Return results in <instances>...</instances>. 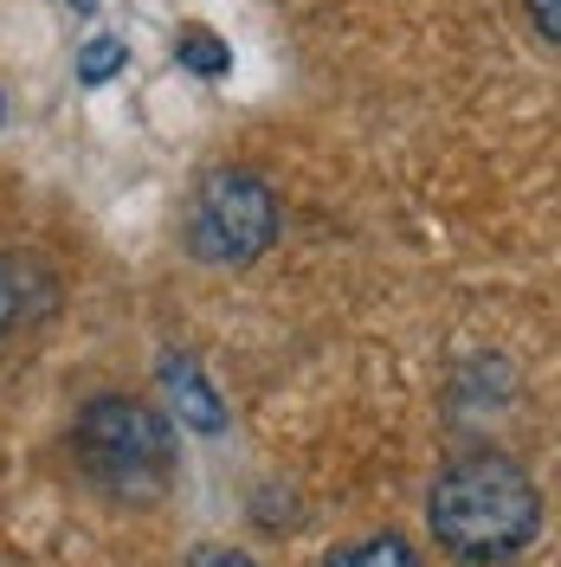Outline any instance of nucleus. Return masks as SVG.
Listing matches in <instances>:
<instances>
[{
	"instance_id": "obj_1",
	"label": "nucleus",
	"mask_w": 561,
	"mask_h": 567,
	"mask_svg": "<svg viewBox=\"0 0 561 567\" xmlns=\"http://www.w3.org/2000/svg\"><path fill=\"white\" fill-rule=\"evenodd\" d=\"M426 529L465 567H510L542 542V491L510 452H458L426 491Z\"/></svg>"
},
{
	"instance_id": "obj_2",
	"label": "nucleus",
	"mask_w": 561,
	"mask_h": 567,
	"mask_svg": "<svg viewBox=\"0 0 561 567\" xmlns=\"http://www.w3.org/2000/svg\"><path fill=\"white\" fill-rule=\"evenodd\" d=\"M71 458L84 484L110 503H155L181 471L175 420L136 393H98L71 425Z\"/></svg>"
},
{
	"instance_id": "obj_3",
	"label": "nucleus",
	"mask_w": 561,
	"mask_h": 567,
	"mask_svg": "<svg viewBox=\"0 0 561 567\" xmlns=\"http://www.w3.org/2000/svg\"><path fill=\"white\" fill-rule=\"evenodd\" d=\"M284 207L252 168H207L181 207V246L201 265H252L278 246Z\"/></svg>"
},
{
	"instance_id": "obj_4",
	"label": "nucleus",
	"mask_w": 561,
	"mask_h": 567,
	"mask_svg": "<svg viewBox=\"0 0 561 567\" xmlns=\"http://www.w3.org/2000/svg\"><path fill=\"white\" fill-rule=\"evenodd\" d=\"M52 303H59V278L39 258H27V251H0V342L45 322Z\"/></svg>"
},
{
	"instance_id": "obj_5",
	"label": "nucleus",
	"mask_w": 561,
	"mask_h": 567,
	"mask_svg": "<svg viewBox=\"0 0 561 567\" xmlns=\"http://www.w3.org/2000/svg\"><path fill=\"white\" fill-rule=\"evenodd\" d=\"M162 388H169V406H175V425L201 432V439H220L226 432V400L207 381V368L194 354H162Z\"/></svg>"
},
{
	"instance_id": "obj_6",
	"label": "nucleus",
	"mask_w": 561,
	"mask_h": 567,
	"mask_svg": "<svg viewBox=\"0 0 561 567\" xmlns=\"http://www.w3.org/2000/svg\"><path fill=\"white\" fill-rule=\"evenodd\" d=\"M316 567H426L420 561V548L407 542V535H394V529H381V535H361V542H343V548H329Z\"/></svg>"
},
{
	"instance_id": "obj_7",
	"label": "nucleus",
	"mask_w": 561,
	"mask_h": 567,
	"mask_svg": "<svg viewBox=\"0 0 561 567\" xmlns=\"http://www.w3.org/2000/svg\"><path fill=\"white\" fill-rule=\"evenodd\" d=\"M175 65L187 71V78H201V84H226V78H233V45L220 33H207V27H187V33L175 39Z\"/></svg>"
},
{
	"instance_id": "obj_8",
	"label": "nucleus",
	"mask_w": 561,
	"mask_h": 567,
	"mask_svg": "<svg viewBox=\"0 0 561 567\" xmlns=\"http://www.w3.org/2000/svg\"><path fill=\"white\" fill-rule=\"evenodd\" d=\"M123 65H130V45H123L116 33H98V39H84V45H78V78H84L91 91L110 84Z\"/></svg>"
},
{
	"instance_id": "obj_9",
	"label": "nucleus",
	"mask_w": 561,
	"mask_h": 567,
	"mask_svg": "<svg viewBox=\"0 0 561 567\" xmlns=\"http://www.w3.org/2000/svg\"><path fill=\"white\" fill-rule=\"evenodd\" d=\"M523 13H529V27L542 33V45L561 39V0H523Z\"/></svg>"
},
{
	"instance_id": "obj_10",
	"label": "nucleus",
	"mask_w": 561,
	"mask_h": 567,
	"mask_svg": "<svg viewBox=\"0 0 561 567\" xmlns=\"http://www.w3.org/2000/svg\"><path fill=\"white\" fill-rule=\"evenodd\" d=\"M194 567H258L246 548H194Z\"/></svg>"
},
{
	"instance_id": "obj_11",
	"label": "nucleus",
	"mask_w": 561,
	"mask_h": 567,
	"mask_svg": "<svg viewBox=\"0 0 561 567\" xmlns=\"http://www.w3.org/2000/svg\"><path fill=\"white\" fill-rule=\"evenodd\" d=\"M0 123H7V97H0Z\"/></svg>"
}]
</instances>
